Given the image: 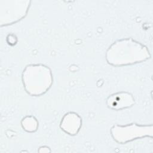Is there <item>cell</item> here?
I'll list each match as a JSON object with an SVG mask.
<instances>
[{"label": "cell", "instance_id": "cell-1", "mask_svg": "<svg viewBox=\"0 0 153 153\" xmlns=\"http://www.w3.org/2000/svg\"><path fill=\"white\" fill-rule=\"evenodd\" d=\"M151 55L147 47L133 39L124 38L114 42L108 49L106 59L114 66H123L144 62Z\"/></svg>", "mask_w": 153, "mask_h": 153}, {"label": "cell", "instance_id": "cell-2", "mask_svg": "<svg viewBox=\"0 0 153 153\" xmlns=\"http://www.w3.org/2000/svg\"><path fill=\"white\" fill-rule=\"evenodd\" d=\"M22 79L27 93L38 96L44 94L51 87L53 75L49 68L44 65H29L23 71Z\"/></svg>", "mask_w": 153, "mask_h": 153}, {"label": "cell", "instance_id": "cell-3", "mask_svg": "<svg viewBox=\"0 0 153 153\" xmlns=\"http://www.w3.org/2000/svg\"><path fill=\"white\" fill-rule=\"evenodd\" d=\"M111 136L118 143L123 144L146 136H152V126H142L135 123L124 126L115 125L111 129Z\"/></svg>", "mask_w": 153, "mask_h": 153}, {"label": "cell", "instance_id": "cell-4", "mask_svg": "<svg viewBox=\"0 0 153 153\" xmlns=\"http://www.w3.org/2000/svg\"><path fill=\"white\" fill-rule=\"evenodd\" d=\"M30 2L29 1H1V26L12 25L25 17L27 13Z\"/></svg>", "mask_w": 153, "mask_h": 153}, {"label": "cell", "instance_id": "cell-5", "mask_svg": "<svg viewBox=\"0 0 153 153\" xmlns=\"http://www.w3.org/2000/svg\"><path fill=\"white\" fill-rule=\"evenodd\" d=\"M134 103L133 96L127 92H118L109 96L107 105L109 108L120 110L131 106Z\"/></svg>", "mask_w": 153, "mask_h": 153}, {"label": "cell", "instance_id": "cell-6", "mask_svg": "<svg viewBox=\"0 0 153 153\" xmlns=\"http://www.w3.org/2000/svg\"><path fill=\"white\" fill-rule=\"evenodd\" d=\"M82 125L81 117L75 112H69L62 118L60 127L65 133L70 135L78 133Z\"/></svg>", "mask_w": 153, "mask_h": 153}, {"label": "cell", "instance_id": "cell-7", "mask_svg": "<svg viewBox=\"0 0 153 153\" xmlns=\"http://www.w3.org/2000/svg\"><path fill=\"white\" fill-rule=\"evenodd\" d=\"M22 126L25 130L27 132H34L38 127V122L33 116H27L22 121Z\"/></svg>", "mask_w": 153, "mask_h": 153}]
</instances>
